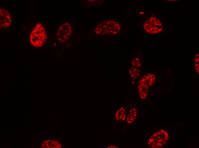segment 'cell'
<instances>
[{
    "label": "cell",
    "instance_id": "cell-1",
    "mask_svg": "<svg viewBox=\"0 0 199 148\" xmlns=\"http://www.w3.org/2000/svg\"><path fill=\"white\" fill-rule=\"evenodd\" d=\"M47 38L46 30L41 23L37 24L32 31L29 36V40L34 47H40L46 41Z\"/></svg>",
    "mask_w": 199,
    "mask_h": 148
},
{
    "label": "cell",
    "instance_id": "cell-2",
    "mask_svg": "<svg viewBox=\"0 0 199 148\" xmlns=\"http://www.w3.org/2000/svg\"><path fill=\"white\" fill-rule=\"evenodd\" d=\"M96 29L97 33L114 35L120 32L121 27L119 23L117 21L110 20L101 23Z\"/></svg>",
    "mask_w": 199,
    "mask_h": 148
},
{
    "label": "cell",
    "instance_id": "cell-3",
    "mask_svg": "<svg viewBox=\"0 0 199 148\" xmlns=\"http://www.w3.org/2000/svg\"><path fill=\"white\" fill-rule=\"evenodd\" d=\"M169 134L165 130H160L153 134L149 138L148 145L152 148H159L164 145L168 139Z\"/></svg>",
    "mask_w": 199,
    "mask_h": 148
},
{
    "label": "cell",
    "instance_id": "cell-4",
    "mask_svg": "<svg viewBox=\"0 0 199 148\" xmlns=\"http://www.w3.org/2000/svg\"><path fill=\"white\" fill-rule=\"evenodd\" d=\"M143 28L147 32L151 34L160 33L163 29V25L159 19L155 17L148 18L144 23Z\"/></svg>",
    "mask_w": 199,
    "mask_h": 148
},
{
    "label": "cell",
    "instance_id": "cell-5",
    "mask_svg": "<svg viewBox=\"0 0 199 148\" xmlns=\"http://www.w3.org/2000/svg\"><path fill=\"white\" fill-rule=\"evenodd\" d=\"M11 23V18L8 11L4 9L0 10V27L1 28H7Z\"/></svg>",
    "mask_w": 199,
    "mask_h": 148
},
{
    "label": "cell",
    "instance_id": "cell-6",
    "mask_svg": "<svg viewBox=\"0 0 199 148\" xmlns=\"http://www.w3.org/2000/svg\"><path fill=\"white\" fill-rule=\"evenodd\" d=\"M68 24L64 23L59 26L57 34L58 40L61 42L65 41L70 34V26Z\"/></svg>",
    "mask_w": 199,
    "mask_h": 148
},
{
    "label": "cell",
    "instance_id": "cell-7",
    "mask_svg": "<svg viewBox=\"0 0 199 148\" xmlns=\"http://www.w3.org/2000/svg\"><path fill=\"white\" fill-rule=\"evenodd\" d=\"M155 75L153 73L147 74L143 76L139 81L138 84L148 89L154 83Z\"/></svg>",
    "mask_w": 199,
    "mask_h": 148
},
{
    "label": "cell",
    "instance_id": "cell-8",
    "mask_svg": "<svg viewBox=\"0 0 199 148\" xmlns=\"http://www.w3.org/2000/svg\"><path fill=\"white\" fill-rule=\"evenodd\" d=\"M127 113V110L124 108L121 107L116 112V118L118 121H124L126 119Z\"/></svg>",
    "mask_w": 199,
    "mask_h": 148
},
{
    "label": "cell",
    "instance_id": "cell-9",
    "mask_svg": "<svg viewBox=\"0 0 199 148\" xmlns=\"http://www.w3.org/2000/svg\"><path fill=\"white\" fill-rule=\"evenodd\" d=\"M133 67L140 68L143 67V57L142 55H138L132 58L131 63Z\"/></svg>",
    "mask_w": 199,
    "mask_h": 148
},
{
    "label": "cell",
    "instance_id": "cell-10",
    "mask_svg": "<svg viewBox=\"0 0 199 148\" xmlns=\"http://www.w3.org/2000/svg\"><path fill=\"white\" fill-rule=\"evenodd\" d=\"M137 114V111L135 107L131 108L126 118L128 123L130 124L133 123L136 117Z\"/></svg>",
    "mask_w": 199,
    "mask_h": 148
},
{
    "label": "cell",
    "instance_id": "cell-11",
    "mask_svg": "<svg viewBox=\"0 0 199 148\" xmlns=\"http://www.w3.org/2000/svg\"><path fill=\"white\" fill-rule=\"evenodd\" d=\"M128 72L130 76L132 78L137 79L140 75L142 71L141 69L133 67L129 69Z\"/></svg>",
    "mask_w": 199,
    "mask_h": 148
},
{
    "label": "cell",
    "instance_id": "cell-12",
    "mask_svg": "<svg viewBox=\"0 0 199 148\" xmlns=\"http://www.w3.org/2000/svg\"><path fill=\"white\" fill-rule=\"evenodd\" d=\"M138 89L139 96L142 99H144L147 96L148 89L138 85Z\"/></svg>",
    "mask_w": 199,
    "mask_h": 148
},
{
    "label": "cell",
    "instance_id": "cell-13",
    "mask_svg": "<svg viewBox=\"0 0 199 148\" xmlns=\"http://www.w3.org/2000/svg\"><path fill=\"white\" fill-rule=\"evenodd\" d=\"M118 147H117L114 145H111L109 147H108V148H118Z\"/></svg>",
    "mask_w": 199,
    "mask_h": 148
}]
</instances>
